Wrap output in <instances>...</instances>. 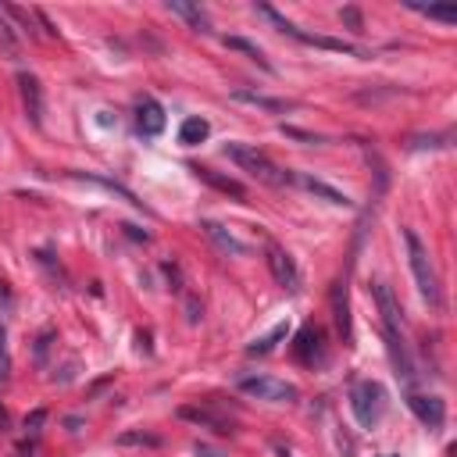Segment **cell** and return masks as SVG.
Listing matches in <instances>:
<instances>
[{
    "mask_svg": "<svg viewBox=\"0 0 457 457\" xmlns=\"http://www.w3.org/2000/svg\"><path fill=\"white\" fill-rule=\"evenodd\" d=\"M43 425H47V411H43V407H36V411L25 414V433H29V436H40Z\"/></svg>",
    "mask_w": 457,
    "mask_h": 457,
    "instance_id": "83f0119b",
    "label": "cell"
},
{
    "mask_svg": "<svg viewBox=\"0 0 457 457\" xmlns=\"http://www.w3.org/2000/svg\"><path fill=\"white\" fill-rule=\"evenodd\" d=\"M11 375V357H8V329L0 322V382H8Z\"/></svg>",
    "mask_w": 457,
    "mask_h": 457,
    "instance_id": "484cf974",
    "label": "cell"
},
{
    "mask_svg": "<svg viewBox=\"0 0 457 457\" xmlns=\"http://www.w3.org/2000/svg\"><path fill=\"white\" fill-rule=\"evenodd\" d=\"M0 47H4L8 54H18V36H15V29H11V22L0 15Z\"/></svg>",
    "mask_w": 457,
    "mask_h": 457,
    "instance_id": "d4e9b609",
    "label": "cell"
},
{
    "mask_svg": "<svg viewBox=\"0 0 457 457\" xmlns=\"http://www.w3.org/2000/svg\"><path fill=\"white\" fill-rule=\"evenodd\" d=\"M50 343H54V329H43L40 336H36V347H33V354H36V361H40V364L47 361V350H50Z\"/></svg>",
    "mask_w": 457,
    "mask_h": 457,
    "instance_id": "f1b7e54d",
    "label": "cell"
},
{
    "mask_svg": "<svg viewBox=\"0 0 457 457\" xmlns=\"http://www.w3.org/2000/svg\"><path fill=\"white\" fill-rule=\"evenodd\" d=\"M386 407H389V397H386L382 382L364 379V382H357L350 389V411H354L361 429H375V425L382 421V414H386Z\"/></svg>",
    "mask_w": 457,
    "mask_h": 457,
    "instance_id": "3957f363",
    "label": "cell"
},
{
    "mask_svg": "<svg viewBox=\"0 0 457 457\" xmlns=\"http://www.w3.org/2000/svg\"><path fill=\"white\" fill-rule=\"evenodd\" d=\"M225 154L247 172V175H254L257 182H264V186H276V190H283V186H293V172H286V168H279L276 161H271L268 154H261L257 147H247V143H229L225 147Z\"/></svg>",
    "mask_w": 457,
    "mask_h": 457,
    "instance_id": "6da1fadb",
    "label": "cell"
},
{
    "mask_svg": "<svg viewBox=\"0 0 457 457\" xmlns=\"http://www.w3.org/2000/svg\"><path fill=\"white\" fill-rule=\"evenodd\" d=\"M340 22L347 25V33H354V36H364V15H361V8H354V4L340 8Z\"/></svg>",
    "mask_w": 457,
    "mask_h": 457,
    "instance_id": "cb8c5ba5",
    "label": "cell"
},
{
    "mask_svg": "<svg viewBox=\"0 0 457 457\" xmlns=\"http://www.w3.org/2000/svg\"><path fill=\"white\" fill-rule=\"evenodd\" d=\"M386 350H389V361H393V372H397V379L400 382H414V361H411V354H407V347H404V336L400 332H389L386 329Z\"/></svg>",
    "mask_w": 457,
    "mask_h": 457,
    "instance_id": "8fae6325",
    "label": "cell"
},
{
    "mask_svg": "<svg viewBox=\"0 0 457 457\" xmlns=\"http://www.w3.org/2000/svg\"><path fill=\"white\" fill-rule=\"evenodd\" d=\"M211 136V126H207V118H186L182 121V129H179V143L182 147H197Z\"/></svg>",
    "mask_w": 457,
    "mask_h": 457,
    "instance_id": "ac0fdd59",
    "label": "cell"
},
{
    "mask_svg": "<svg viewBox=\"0 0 457 457\" xmlns=\"http://www.w3.org/2000/svg\"><path fill=\"white\" fill-rule=\"evenodd\" d=\"M264 264L271 271V279H276L286 293H300V271H297V261L279 247V243H264Z\"/></svg>",
    "mask_w": 457,
    "mask_h": 457,
    "instance_id": "5b68a950",
    "label": "cell"
},
{
    "mask_svg": "<svg viewBox=\"0 0 457 457\" xmlns=\"http://www.w3.org/2000/svg\"><path fill=\"white\" fill-rule=\"evenodd\" d=\"M225 47H229V50H239V54H247L250 61H257V65H261L264 72H271V61L264 57V50H261L257 43H250V40H243V36H225Z\"/></svg>",
    "mask_w": 457,
    "mask_h": 457,
    "instance_id": "d6986e66",
    "label": "cell"
},
{
    "mask_svg": "<svg viewBox=\"0 0 457 457\" xmlns=\"http://www.w3.org/2000/svg\"><path fill=\"white\" fill-rule=\"evenodd\" d=\"M329 304H332V325H336L340 340L350 343V340H354V329H350V297H347V283H332Z\"/></svg>",
    "mask_w": 457,
    "mask_h": 457,
    "instance_id": "9c48e42d",
    "label": "cell"
},
{
    "mask_svg": "<svg viewBox=\"0 0 457 457\" xmlns=\"http://www.w3.org/2000/svg\"><path fill=\"white\" fill-rule=\"evenodd\" d=\"M404 247H407V264H411V276H414L418 293L436 308V304H440V279H436V268L429 261V250H425V243L418 239L414 229H404Z\"/></svg>",
    "mask_w": 457,
    "mask_h": 457,
    "instance_id": "7a4b0ae2",
    "label": "cell"
},
{
    "mask_svg": "<svg viewBox=\"0 0 457 457\" xmlns=\"http://www.w3.org/2000/svg\"><path fill=\"white\" fill-rule=\"evenodd\" d=\"M126 232H129L133 239H143V243H150V232H143V229H136V225H126Z\"/></svg>",
    "mask_w": 457,
    "mask_h": 457,
    "instance_id": "e575fe53",
    "label": "cell"
},
{
    "mask_svg": "<svg viewBox=\"0 0 457 457\" xmlns=\"http://www.w3.org/2000/svg\"><path fill=\"white\" fill-rule=\"evenodd\" d=\"M168 11L179 15V18H186L197 33H211V22H207V15L197 4H186V0H168Z\"/></svg>",
    "mask_w": 457,
    "mask_h": 457,
    "instance_id": "e0dca14e",
    "label": "cell"
},
{
    "mask_svg": "<svg viewBox=\"0 0 457 457\" xmlns=\"http://www.w3.org/2000/svg\"><path fill=\"white\" fill-rule=\"evenodd\" d=\"M239 389L247 393V397H257V400H268V404H293L300 397L293 382L271 379V375H247V379H239Z\"/></svg>",
    "mask_w": 457,
    "mask_h": 457,
    "instance_id": "277c9868",
    "label": "cell"
},
{
    "mask_svg": "<svg viewBox=\"0 0 457 457\" xmlns=\"http://www.w3.org/2000/svg\"><path fill=\"white\" fill-rule=\"evenodd\" d=\"M407 407L411 414L425 425V429H443V421H447V404L440 397H425V393H407Z\"/></svg>",
    "mask_w": 457,
    "mask_h": 457,
    "instance_id": "8992f818",
    "label": "cell"
},
{
    "mask_svg": "<svg viewBox=\"0 0 457 457\" xmlns=\"http://www.w3.org/2000/svg\"><path fill=\"white\" fill-rule=\"evenodd\" d=\"M193 454H197V457H225V454H218L215 447H207V443H197V447H193Z\"/></svg>",
    "mask_w": 457,
    "mask_h": 457,
    "instance_id": "1f68e13d",
    "label": "cell"
},
{
    "mask_svg": "<svg viewBox=\"0 0 457 457\" xmlns=\"http://www.w3.org/2000/svg\"><path fill=\"white\" fill-rule=\"evenodd\" d=\"M175 414H179L182 421H193V425H200V429H211V433H218V436H229V433H232V421H229V418H222V414H215L211 407L182 404Z\"/></svg>",
    "mask_w": 457,
    "mask_h": 457,
    "instance_id": "30bf717a",
    "label": "cell"
},
{
    "mask_svg": "<svg viewBox=\"0 0 457 457\" xmlns=\"http://www.w3.org/2000/svg\"><path fill=\"white\" fill-rule=\"evenodd\" d=\"M136 350H140V354H150V332H136Z\"/></svg>",
    "mask_w": 457,
    "mask_h": 457,
    "instance_id": "d6a6232c",
    "label": "cell"
},
{
    "mask_svg": "<svg viewBox=\"0 0 457 457\" xmlns=\"http://www.w3.org/2000/svg\"><path fill=\"white\" fill-rule=\"evenodd\" d=\"M372 297H375V304H379L382 325H386L389 332H400V329H404V311H400L397 297H393V290H389L386 283H372Z\"/></svg>",
    "mask_w": 457,
    "mask_h": 457,
    "instance_id": "7c38bea8",
    "label": "cell"
},
{
    "mask_svg": "<svg viewBox=\"0 0 457 457\" xmlns=\"http://www.w3.org/2000/svg\"><path fill=\"white\" fill-rule=\"evenodd\" d=\"M114 443H118V447H158L161 440H158L154 433H143V429H129V433H118V436H114Z\"/></svg>",
    "mask_w": 457,
    "mask_h": 457,
    "instance_id": "7402d4cb",
    "label": "cell"
},
{
    "mask_svg": "<svg viewBox=\"0 0 457 457\" xmlns=\"http://www.w3.org/2000/svg\"><path fill=\"white\" fill-rule=\"evenodd\" d=\"M283 133H286L290 140H300V143H322V136H315V133H304V129H290V126H283Z\"/></svg>",
    "mask_w": 457,
    "mask_h": 457,
    "instance_id": "f546056e",
    "label": "cell"
},
{
    "mask_svg": "<svg viewBox=\"0 0 457 457\" xmlns=\"http://www.w3.org/2000/svg\"><path fill=\"white\" fill-rule=\"evenodd\" d=\"M11 429V414H8V407L0 404V433H8Z\"/></svg>",
    "mask_w": 457,
    "mask_h": 457,
    "instance_id": "836d02e7",
    "label": "cell"
},
{
    "mask_svg": "<svg viewBox=\"0 0 457 457\" xmlns=\"http://www.w3.org/2000/svg\"><path fill=\"white\" fill-rule=\"evenodd\" d=\"M200 311H204V308H200V300H197V297H186V318H190L193 325H197V322L204 318Z\"/></svg>",
    "mask_w": 457,
    "mask_h": 457,
    "instance_id": "4dcf8cb0",
    "label": "cell"
},
{
    "mask_svg": "<svg viewBox=\"0 0 457 457\" xmlns=\"http://www.w3.org/2000/svg\"><path fill=\"white\" fill-rule=\"evenodd\" d=\"M293 357L300 364H308V368H315V364L325 361V347H322V329L318 325H304L297 332V340H293Z\"/></svg>",
    "mask_w": 457,
    "mask_h": 457,
    "instance_id": "52a82bcc",
    "label": "cell"
},
{
    "mask_svg": "<svg viewBox=\"0 0 457 457\" xmlns=\"http://www.w3.org/2000/svg\"><path fill=\"white\" fill-rule=\"evenodd\" d=\"M429 18H440V22H457V4H436V8H414Z\"/></svg>",
    "mask_w": 457,
    "mask_h": 457,
    "instance_id": "4316f807",
    "label": "cell"
},
{
    "mask_svg": "<svg viewBox=\"0 0 457 457\" xmlns=\"http://www.w3.org/2000/svg\"><path fill=\"white\" fill-rule=\"evenodd\" d=\"M200 229H204V236L211 239V243H215V247L222 250V254H232V257H247L250 254V247H247V243H239L225 225H218V222H200Z\"/></svg>",
    "mask_w": 457,
    "mask_h": 457,
    "instance_id": "5bb4252c",
    "label": "cell"
},
{
    "mask_svg": "<svg viewBox=\"0 0 457 457\" xmlns=\"http://www.w3.org/2000/svg\"><path fill=\"white\" fill-rule=\"evenodd\" d=\"M293 182H297V186H304L308 193H315V197H322V200H329V204H336V207H350V204H354L347 193L332 190L329 182H322V179H311V175H293Z\"/></svg>",
    "mask_w": 457,
    "mask_h": 457,
    "instance_id": "9a60e30c",
    "label": "cell"
},
{
    "mask_svg": "<svg viewBox=\"0 0 457 457\" xmlns=\"http://www.w3.org/2000/svg\"><path fill=\"white\" fill-rule=\"evenodd\" d=\"M0 15H8V18H15V22L22 25V33L36 40V29H33V15H29L25 8H18V4H0Z\"/></svg>",
    "mask_w": 457,
    "mask_h": 457,
    "instance_id": "603a6c76",
    "label": "cell"
},
{
    "mask_svg": "<svg viewBox=\"0 0 457 457\" xmlns=\"http://www.w3.org/2000/svg\"><path fill=\"white\" fill-rule=\"evenodd\" d=\"M232 100L254 104V107H264V111H290V107H293L290 100H279V97H261V93H247V89H236Z\"/></svg>",
    "mask_w": 457,
    "mask_h": 457,
    "instance_id": "ffe728a7",
    "label": "cell"
},
{
    "mask_svg": "<svg viewBox=\"0 0 457 457\" xmlns=\"http://www.w3.org/2000/svg\"><path fill=\"white\" fill-rule=\"evenodd\" d=\"M193 172H197V179H204L207 186H215L218 193H225V197H232V200H247L243 182H236V179H229V175H218V172H211V168H193Z\"/></svg>",
    "mask_w": 457,
    "mask_h": 457,
    "instance_id": "2e32d148",
    "label": "cell"
},
{
    "mask_svg": "<svg viewBox=\"0 0 457 457\" xmlns=\"http://www.w3.org/2000/svg\"><path fill=\"white\" fill-rule=\"evenodd\" d=\"M18 93H22V107L29 114V121L40 129L43 126V86L36 75H29V72H18Z\"/></svg>",
    "mask_w": 457,
    "mask_h": 457,
    "instance_id": "ba28073f",
    "label": "cell"
},
{
    "mask_svg": "<svg viewBox=\"0 0 457 457\" xmlns=\"http://www.w3.org/2000/svg\"><path fill=\"white\" fill-rule=\"evenodd\" d=\"M286 332H290V322H279L276 329L268 332V336L254 340V343L247 347V354H250V357H257V354H271V350H276V343H279V340H286Z\"/></svg>",
    "mask_w": 457,
    "mask_h": 457,
    "instance_id": "44dd1931",
    "label": "cell"
},
{
    "mask_svg": "<svg viewBox=\"0 0 457 457\" xmlns=\"http://www.w3.org/2000/svg\"><path fill=\"white\" fill-rule=\"evenodd\" d=\"M136 126L143 136H161L165 133V107L154 97H143L136 107Z\"/></svg>",
    "mask_w": 457,
    "mask_h": 457,
    "instance_id": "4fadbf2b",
    "label": "cell"
}]
</instances>
